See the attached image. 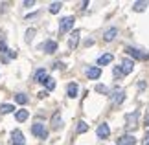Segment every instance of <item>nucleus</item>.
<instances>
[{
	"label": "nucleus",
	"instance_id": "b1692460",
	"mask_svg": "<svg viewBox=\"0 0 149 145\" xmlns=\"http://www.w3.org/2000/svg\"><path fill=\"white\" fill-rule=\"evenodd\" d=\"M147 8V2H136L134 4V11H144Z\"/></svg>",
	"mask_w": 149,
	"mask_h": 145
},
{
	"label": "nucleus",
	"instance_id": "20e7f679",
	"mask_svg": "<svg viewBox=\"0 0 149 145\" xmlns=\"http://www.w3.org/2000/svg\"><path fill=\"white\" fill-rule=\"evenodd\" d=\"M11 143H13V145H24L26 143L24 134H22L19 129H15L13 132H11Z\"/></svg>",
	"mask_w": 149,
	"mask_h": 145
},
{
	"label": "nucleus",
	"instance_id": "2eb2a0df",
	"mask_svg": "<svg viewBox=\"0 0 149 145\" xmlns=\"http://www.w3.org/2000/svg\"><path fill=\"white\" fill-rule=\"evenodd\" d=\"M61 127V112H55L54 114V118H52V129H59Z\"/></svg>",
	"mask_w": 149,
	"mask_h": 145
},
{
	"label": "nucleus",
	"instance_id": "f257e3e1",
	"mask_svg": "<svg viewBox=\"0 0 149 145\" xmlns=\"http://www.w3.org/2000/svg\"><path fill=\"white\" fill-rule=\"evenodd\" d=\"M74 28V17H65L59 24V33H66Z\"/></svg>",
	"mask_w": 149,
	"mask_h": 145
},
{
	"label": "nucleus",
	"instance_id": "0eeeda50",
	"mask_svg": "<svg viewBox=\"0 0 149 145\" xmlns=\"http://www.w3.org/2000/svg\"><path fill=\"white\" fill-rule=\"evenodd\" d=\"M133 68H134V62H133V61H131V59H123V61H122V66H120V70H122L123 75H127V74L133 72Z\"/></svg>",
	"mask_w": 149,
	"mask_h": 145
},
{
	"label": "nucleus",
	"instance_id": "a878e982",
	"mask_svg": "<svg viewBox=\"0 0 149 145\" xmlns=\"http://www.w3.org/2000/svg\"><path fill=\"white\" fill-rule=\"evenodd\" d=\"M96 92H100V94H107L109 88H107L105 85H98V86H96Z\"/></svg>",
	"mask_w": 149,
	"mask_h": 145
},
{
	"label": "nucleus",
	"instance_id": "7c9ffc66",
	"mask_svg": "<svg viewBox=\"0 0 149 145\" xmlns=\"http://www.w3.org/2000/svg\"><path fill=\"white\" fill-rule=\"evenodd\" d=\"M146 145H149V142H147V143H146Z\"/></svg>",
	"mask_w": 149,
	"mask_h": 145
},
{
	"label": "nucleus",
	"instance_id": "412c9836",
	"mask_svg": "<svg viewBox=\"0 0 149 145\" xmlns=\"http://www.w3.org/2000/svg\"><path fill=\"white\" fill-rule=\"evenodd\" d=\"M61 8H63V4H61V2H54V4L50 6V13H54V15H55V13H59Z\"/></svg>",
	"mask_w": 149,
	"mask_h": 145
},
{
	"label": "nucleus",
	"instance_id": "f8f14e48",
	"mask_svg": "<svg viewBox=\"0 0 149 145\" xmlns=\"http://www.w3.org/2000/svg\"><path fill=\"white\" fill-rule=\"evenodd\" d=\"M42 50L46 51V53H54V51L57 50V42H54V40H48V42L42 44Z\"/></svg>",
	"mask_w": 149,
	"mask_h": 145
},
{
	"label": "nucleus",
	"instance_id": "1a4fd4ad",
	"mask_svg": "<svg viewBox=\"0 0 149 145\" xmlns=\"http://www.w3.org/2000/svg\"><path fill=\"white\" fill-rule=\"evenodd\" d=\"M79 35H81V31L79 30H76V31H72V35H70V40H68V46L74 50L77 46V42H79Z\"/></svg>",
	"mask_w": 149,
	"mask_h": 145
},
{
	"label": "nucleus",
	"instance_id": "5701e85b",
	"mask_svg": "<svg viewBox=\"0 0 149 145\" xmlns=\"http://www.w3.org/2000/svg\"><path fill=\"white\" fill-rule=\"evenodd\" d=\"M42 85H46V88H48V90H54V88H55V81L52 79V77H46V81H44Z\"/></svg>",
	"mask_w": 149,
	"mask_h": 145
},
{
	"label": "nucleus",
	"instance_id": "6e6552de",
	"mask_svg": "<svg viewBox=\"0 0 149 145\" xmlns=\"http://www.w3.org/2000/svg\"><path fill=\"white\" fill-rule=\"evenodd\" d=\"M96 134H98V138L105 140V138H109V134H111V129H109L107 123H101V125L98 127V130H96Z\"/></svg>",
	"mask_w": 149,
	"mask_h": 145
},
{
	"label": "nucleus",
	"instance_id": "ddd939ff",
	"mask_svg": "<svg viewBox=\"0 0 149 145\" xmlns=\"http://www.w3.org/2000/svg\"><path fill=\"white\" fill-rule=\"evenodd\" d=\"M116 35H118V30H116V28H111V30H107L105 33H103V39H105L107 42H109V40H112Z\"/></svg>",
	"mask_w": 149,
	"mask_h": 145
},
{
	"label": "nucleus",
	"instance_id": "a211bd4d",
	"mask_svg": "<svg viewBox=\"0 0 149 145\" xmlns=\"http://www.w3.org/2000/svg\"><path fill=\"white\" fill-rule=\"evenodd\" d=\"M76 96H77V85L70 83L68 85V97H76Z\"/></svg>",
	"mask_w": 149,
	"mask_h": 145
},
{
	"label": "nucleus",
	"instance_id": "c85d7f7f",
	"mask_svg": "<svg viewBox=\"0 0 149 145\" xmlns=\"http://www.w3.org/2000/svg\"><path fill=\"white\" fill-rule=\"evenodd\" d=\"M144 123H146V125H147V127H149V114H147V116H146V119H144Z\"/></svg>",
	"mask_w": 149,
	"mask_h": 145
},
{
	"label": "nucleus",
	"instance_id": "f3484780",
	"mask_svg": "<svg viewBox=\"0 0 149 145\" xmlns=\"http://www.w3.org/2000/svg\"><path fill=\"white\" fill-rule=\"evenodd\" d=\"M112 59H114V57H112L111 53H105V55H101L100 59H98V65H100V66H103V65H109V62H112Z\"/></svg>",
	"mask_w": 149,
	"mask_h": 145
},
{
	"label": "nucleus",
	"instance_id": "6ab92c4d",
	"mask_svg": "<svg viewBox=\"0 0 149 145\" xmlns=\"http://www.w3.org/2000/svg\"><path fill=\"white\" fill-rule=\"evenodd\" d=\"M13 110H15L13 105H8V103L0 105V114H9V112H13Z\"/></svg>",
	"mask_w": 149,
	"mask_h": 145
},
{
	"label": "nucleus",
	"instance_id": "f03ea898",
	"mask_svg": "<svg viewBox=\"0 0 149 145\" xmlns=\"http://www.w3.org/2000/svg\"><path fill=\"white\" fill-rule=\"evenodd\" d=\"M138 112H131V114H127L125 116V123H127V129H136V125H138Z\"/></svg>",
	"mask_w": 149,
	"mask_h": 145
},
{
	"label": "nucleus",
	"instance_id": "393cba45",
	"mask_svg": "<svg viewBox=\"0 0 149 145\" xmlns=\"http://www.w3.org/2000/svg\"><path fill=\"white\" fill-rule=\"evenodd\" d=\"M33 35H35V30H33V28H31V30H28V31H26V40H28V42H31Z\"/></svg>",
	"mask_w": 149,
	"mask_h": 145
},
{
	"label": "nucleus",
	"instance_id": "aec40b11",
	"mask_svg": "<svg viewBox=\"0 0 149 145\" xmlns=\"http://www.w3.org/2000/svg\"><path fill=\"white\" fill-rule=\"evenodd\" d=\"M15 101L19 103V105H26L28 97H26V94H15Z\"/></svg>",
	"mask_w": 149,
	"mask_h": 145
},
{
	"label": "nucleus",
	"instance_id": "423d86ee",
	"mask_svg": "<svg viewBox=\"0 0 149 145\" xmlns=\"http://www.w3.org/2000/svg\"><path fill=\"white\" fill-rule=\"evenodd\" d=\"M136 143V138L131 136V134H125V136H120L116 140V145H134Z\"/></svg>",
	"mask_w": 149,
	"mask_h": 145
},
{
	"label": "nucleus",
	"instance_id": "39448f33",
	"mask_svg": "<svg viewBox=\"0 0 149 145\" xmlns=\"http://www.w3.org/2000/svg\"><path fill=\"white\" fill-rule=\"evenodd\" d=\"M125 53L131 55V57H134V59H140V61H146L147 59V53H144V51H140V50H136V48H125Z\"/></svg>",
	"mask_w": 149,
	"mask_h": 145
},
{
	"label": "nucleus",
	"instance_id": "4be33fe9",
	"mask_svg": "<svg viewBox=\"0 0 149 145\" xmlns=\"http://www.w3.org/2000/svg\"><path fill=\"white\" fill-rule=\"evenodd\" d=\"M88 130V125L85 123V121H79L77 123V134H83V132H87Z\"/></svg>",
	"mask_w": 149,
	"mask_h": 145
},
{
	"label": "nucleus",
	"instance_id": "7ed1b4c3",
	"mask_svg": "<svg viewBox=\"0 0 149 145\" xmlns=\"http://www.w3.org/2000/svg\"><path fill=\"white\" fill-rule=\"evenodd\" d=\"M31 132H33V134H35L37 138H41V140H44V138L48 136V130L44 129V125H42V123H35V125L31 127Z\"/></svg>",
	"mask_w": 149,
	"mask_h": 145
},
{
	"label": "nucleus",
	"instance_id": "4468645a",
	"mask_svg": "<svg viewBox=\"0 0 149 145\" xmlns=\"http://www.w3.org/2000/svg\"><path fill=\"white\" fill-rule=\"evenodd\" d=\"M46 70H44V68H41V70H37L35 72V81L37 83H44V81H46Z\"/></svg>",
	"mask_w": 149,
	"mask_h": 145
},
{
	"label": "nucleus",
	"instance_id": "9d476101",
	"mask_svg": "<svg viewBox=\"0 0 149 145\" xmlns=\"http://www.w3.org/2000/svg\"><path fill=\"white\" fill-rule=\"evenodd\" d=\"M125 99V92L123 90H114V94H112V101L116 103V105H122Z\"/></svg>",
	"mask_w": 149,
	"mask_h": 145
},
{
	"label": "nucleus",
	"instance_id": "c756f323",
	"mask_svg": "<svg viewBox=\"0 0 149 145\" xmlns=\"http://www.w3.org/2000/svg\"><path fill=\"white\" fill-rule=\"evenodd\" d=\"M144 142H146V143L149 142V132H146V140H144Z\"/></svg>",
	"mask_w": 149,
	"mask_h": 145
},
{
	"label": "nucleus",
	"instance_id": "cd10ccee",
	"mask_svg": "<svg viewBox=\"0 0 149 145\" xmlns=\"http://www.w3.org/2000/svg\"><path fill=\"white\" fill-rule=\"evenodd\" d=\"M33 4H35V2H33V0H26V2H24V6H26V8H31Z\"/></svg>",
	"mask_w": 149,
	"mask_h": 145
},
{
	"label": "nucleus",
	"instance_id": "dca6fc26",
	"mask_svg": "<svg viewBox=\"0 0 149 145\" xmlns=\"http://www.w3.org/2000/svg\"><path fill=\"white\" fill-rule=\"evenodd\" d=\"M28 116H30V114H28V110L22 108V110H17V112H15V119L17 121H26Z\"/></svg>",
	"mask_w": 149,
	"mask_h": 145
},
{
	"label": "nucleus",
	"instance_id": "9b49d317",
	"mask_svg": "<svg viewBox=\"0 0 149 145\" xmlns=\"http://www.w3.org/2000/svg\"><path fill=\"white\" fill-rule=\"evenodd\" d=\"M100 75H101V68H98V66L88 68V70H87V77L88 79H98Z\"/></svg>",
	"mask_w": 149,
	"mask_h": 145
},
{
	"label": "nucleus",
	"instance_id": "bb28decb",
	"mask_svg": "<svg viewBox=\"0 0 149 145\" xmlns=\"http://www.w3.org/2000/svg\"><path fill=\"white\" fill-rule=\"evenodd\" d=\"M114 75H116V77H122V70H120V66H114Z\"/></svg>",
	"mask_w": 149,
	"mask_h": 145
}]
</instances>
